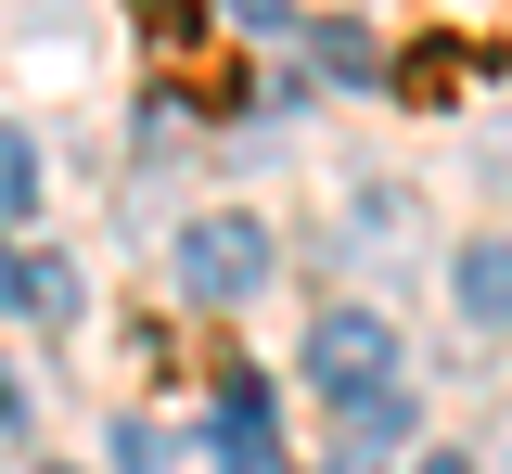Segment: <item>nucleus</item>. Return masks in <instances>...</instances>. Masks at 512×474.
<instances>
[{
    "label": "nucleus",
    "mask_w": 512,
    "mask_h": 474,
    "mask_svg": "<svg viewBox=\"0 0 512 474\" xmlns=\"http://www.w3.org/2000/svg\"><path fill=\"white\" fill-rule=\"evenodd\" d=\"M167 270H180L192 308H244L256 282H269V231H256V218H231V205H218V218H180Z\"/></svg>",
    "instance_id": "nucleus-1"
},
{
    "label": "nucleus",
    "mask_w": 512,
    "mask_h": 474,
    "mask_svg": "<svg viewBox=\"0 0 512 474\" xmlns=\"http://www.w3.org/2000/svg\"><path fill=\"white\" fill-rule=\"evenodd\" d=\"M384 359H397V334H384L372 308H333V321L308 334V372L333 385V398H359V385H384Z\"/></svg>",
    "instance_id": "nucleus-2"
},
{
    "label": "nucleus",
    "mask_w": 512,
    "mask_h": 474,
    "mask_svg": "<svg viewBox=\"0 0 512 474\" xmlns=\"http://www.w3.org/2000/svg\"><path fill=\"white\" fill-rule=\"evenodd\" d=\"M448 295H461V321L512 334V244H500V231H474V244L448 257Z\"/></svg>",
    "instance_id": "nucleus-3"
},
{
    "label": "nucleus",
    "mask_w": 512,
    "mask_h": 474,
    "mask_svg": "<svg viewBox=\"0 0 512 474\" xmlns=\"http://www.w3.org/2000/svg\"><path fill=\"white\" fill-rule=\"evenodd\" d=\"M218 474H282V423H269V385H231V398H218Z\"/></svg>",
    "instance_id": "nucleus-4"
},
{
    "label": "nucleus",
    "mask_w": 512,
    "mask_h": 474,
    "mask_svg": "<svg viewBox=\"0 0 512 474\" xmlns=\"http://www.w3.org/2000/svg\"><path fill=\"white\" fill-rule=\"evenodd\" d=\"M397 436H410V398H397V385H359V398H346V449L372 462V449H397Z\"/></svg>",
    "instance_id": "nucleus-5"
},
{
    "label": "nucleus",
    "mask_w": 512,
    "mask_h": 474,
    "mask_svg": "<svg viewBox=\"0 0 512 474\" xmlns=\"http://www.w3.org/2000/svg\"><path fill=\"white\" fill-rule=\"evenodd\" d=\"M0 218H39V154H26L13 116H0Z\"/></svg>",
    "instance_id": "nucleus-6"
},
{
    "label": "nucleus",
    "mask_w": 512,
    "mask_h": 474,
    "mask_svg": "<svg viewBox=\"0 0 512 474\" xmlns=\"http://www.w3.org/2000/svg\"><path fill=\"white\" fill-rule=\"evenodd\" d=\"M64 295H77V282H64L52 257H39V270H13V244H0V308H64Z\"/></svg>",
    "instance_id": "nucleus-7"
},
{
    "label": "nucleus",
    "mask_w": 512,
    "mask_h": 474,
    "mask_svg": "<svg viewBox=\"0 0 512 474\" xmlns=\"http://www.w3.org/2000/svg\"><path fill=\"white\" fill-rule=\"evenodd\" d=\"M320 65H333V77H359V90H372V77H384V52L359 39V26H320Z\"/></svg>",
    "instance_id": "nucleus-8"
},
{
    "label": "nucleus",
    "mask_w": 512,
    "mask_h": 474,
    "mask_svg": "<svg viewBox=\"0 0 512 474\" xmlns=\"http://www.w3.org/2000/svg\"><path fill=\"white\" fill-rule=\"evenodd\" d=\"M410 474H474V462H461V449H423V462H410Z\"/></svg>",
    "instance_id": "nucleus-9"
},
{
    "label": "nucleus",
    "mask_w": 512,
    "mask_h": 474,
    "mask_svg": "<svg viewBox=\"0 0 512 474\" xmlns=\"http://www.w3.org/2000/svg\"><path fill=\"white\" fill-rule=\"evenodd\" d=\"M0 423H13V385H0Z\"/></svg>",
    "instance_id": "nucleus-10"
}]
</instances>
